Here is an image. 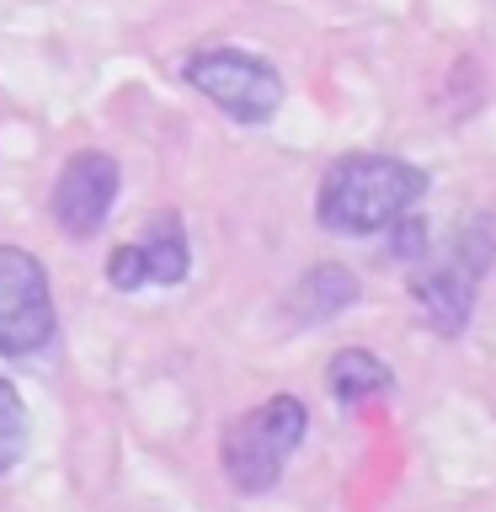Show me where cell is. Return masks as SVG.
Wrapping results in <instances>:
<instances>
[{"label":"cell","mask_w":496,"mask_h":512,"mask_svg":"<svg viewBox=\"0 0 496 512\" xmlns=\"http://www.w3.org/2000/svg\"><path fill=\"white\" fill-rule=\"evenodd\" d=\"M118 160L107 150H75L64 160L54 192H48V208H54V224L70 240H91L112 214V198H118Z\"/></svg>","instance_id":"8992f818"},{"label":"cell","mask_w":496,"mask_h":512,"mask_svg":"<svg viewBox=\"0 0 496 512\" xmlns=\"http://www.w3.org/2000/svg\"><path fill=\"white\" fill-rule=\"evenodd\" d=\"M427 192V171L395 155H342L320 182L315 214L331 235H384L400 214H411Z\"/></svg>","instance_id":"6da1fadb"},{"label":"cell","mask_w":496,"mask_h":512,"mask_svg":"<svg viewBox=\"0 0 496 512\" xmlns=\"http://www.w3.org/2000/svg\"><path fill=\"white\" fill-rule=\"evenodd\" d=\"M390 230H395L390 251L400 256V262H422V256H427V219L422 214H400Z\"/></svg>","instance_id":"7c38bea8"},{"label":"cell","mask_w":496,"mask_h":512,"mask_svg":"<svg viewBox=\"0 0 496 512\" xmlns=\"http://www.w3.org/2000/svg\"><path fill=\"white\" fill-rule=\"evenodd\" d=\"M326 384H331V395L342 400V406H363V400H379V395H390V363L374 358V352H363V347H347V352H336L331 368H326Z\"/></svg>","instance_id":"52a82bcc"},{"label":"cell","mask_w":496,"mask_h":512,"mask_svg":"<svg viewBox=\"0 0 496 512\" xmlns=\"http://www.w3.org/2000/svg\"><path fill=\"white\" fill-rule=\"evenodd\" d=\"M187 86H198L235 123H267L283 102V75L240 48H198L187 59Z\"/></svg>","instance_id":"277c9868"},{"label":"cell","mask_w":496,"mask_h":512,"mask_svg":"<svg viewBox=\"0 0 496 512\" xmlns=\"http://www.w3.org/2000/svg\"><path fill=\"white\" fill-rule=\"evenodd\" d=\"M304 427H310V411H304V400H294V395H272L262 406H251L246 416H235L230 432H224V443H219L230 486L246 491V496L278 486L288 454L304 443Z\"/></svg>","instance_id":"7a4b0ae2"},{"label":"cell","mask_w":496,"mask_h":512,"mask_svg":"<svg viewBox=\"0 0 496 512\" xmlns=\"http://www.w3.org/2000/svg\"><path fill=\"white\" fill-rule=\"evenodd\" d=\"M54 288L27 246H0V358H32L54 342Z\"/></svg>","instance_id":"5b68a950"},{"label":"cell","mask_w":496,"mask_h":512,"mask_svg":"<svg viewBox=\"0 0 496 512\" xmlns=\"http://www.w3.org/2000/svg\"><path fill=\"white\" fill-rule=\"evenodd\" d=\"M107 283L123 288V294H134V288L150 283V272H144V256H139V240H128V246H118L107 256Z\"/></svg>","instance_id":"8fae6325"},{"label":"cell","mask_w":496,"mask_h":512,"mask_svg":"<svg viewBox=\"0 0 496 512\" xmlns=\"http://www.w3.org/2000/svg\"><path fill=\"white\" fill-rule=\"evenodd\" d=\"M352 299H358V278H352L347 267H315V272H304V283L294 288L288 310H294V320H304V326H315V320L342 315Z\"/></svg>","instance_id":"9c48e42d"},{"label":"cell","mask_w":496,"mask_h":512,"mask_svg":"<svg viewBox=\"0 0 496 512\" xmlns=\"http://www.w3.org/2000/svg\"><path fill=\"white\" fill-rule=\"evenodd\" d=\"M22 448H27V406H22V395L0 379V475L22 459Z\"/></svg>","instance_id":"30bf717a"},{"label":"cell","mask_w":496,"mask_h":512,"mask_svg":"<svg viewBox=\"0 0 496 512\" xmlns=\"http://www.w3.org/2000/svg\"><path fill=\"white\" fill-rule=\"evenodd\" d=\"M491 256H496V230L486 219H470L454 240H448V251H427L422 262H411L416 267L411 272V294L427 310L432 331H443V336L464 331L475 288H480V278H486Z\"/></svg>","instance_id":"3957f363"},{"label":"cell","mask_w":496,"mask_h":512,"mask_svg":"<svg viewBox=\"0 0 496 512\" xmlns=\"http://www.w3.org/2000/svg\"><path fill=\"white\" fill-rule=\"evenodd\" d=\"M139 256H144L150 283H160V288H171V283L187 278V230H182V219H176L171 208H160V214L144 224Z\"/></svg>","instance_id":"ba28073f"}]
</instances>
